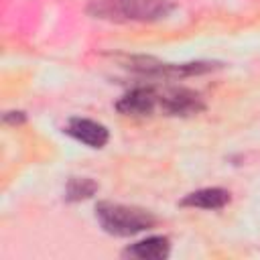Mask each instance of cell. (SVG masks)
I'll return each mask as SVG.
<instances>
[{
    "label": "cell",
    "instance_id": "obj_3",
    "mask_svg": "<svg viewBox=\"0 0 260 260\" xmlns=\"http://www.w3.org/2000/svg\"><path fill=\"white\" fill-rule=\"evenodd\" d=\"M158 104H160V95H158L154 89H150V87H136V89H132L130 93H126V95L116 104V108H118L122 114L146 116V114H150Z\"/></svg>",
    "mask_w": 260,
    "mask_h": 260
},
{
    "label": "cell",
    "instance_id": "obj_4",
    "mask_svg": "<svg viewBox=\"0 0 260 260\" xmlns=\"http://www.w3.org/2000/svg\"><path fill=\"white\" fill-rule=\"evenodd\" d=\"M65 132L69 136H73L75 140L91 146V148H102L108 142L106 126H102V124H98L93 120H87V118H73V120H69Z\"/></svg>",
    "mask_w": 260,
    "mask_h": 260
},
{
    "label": "cell",
    "instance_id": "obj_7",
    "mask_svg": "<svg viewBox=\"0 0 260 260\" xmlns=\"http://www.w3.org/2000/svg\"><path fill=\"white\" fill-rule=\"evenodd\" d=\"M95 191V183L89 179H73L67 187V199H85L89 195H93Z\"/></svg>",
    "mask_w": 260,
    "mask_h": 260
},
{
    "label": "cell",
    "instance_id": "obj_2",
    "mask_svg": "<svg viewBox=\"0 0 260 260\" xmlns=\"http://www.w3.org/2000/svg\"><path fill=\"white\" fill-rule=\"evenodd\" d=\"M173 6L167 0H110L100 4L98 14L110 18H132V20H152L165 16Z\"/></svg>",
    "mask_w": 260,
    "mask_h": 260
},
{
    "label": "cell",
    "instance_id": "obj_1",
    "mask_svg": "<svg viewBox=\"0 0 260 260\" xmlns=\"http://www.w3.org/2000/svg\"><path fill=\"white\" fill-rule=\"evenodd\" d=\"M95 215L102 228L114 236H134L156 223V219L144 209L128 207L120 203H108V201L95 207Z\"/></svg>",
    "mask_w": 260,
    "mask_h": 260
},
{
    "label": "cell",
    "instance_id": "obj_6",
    "mask_svg": "<svg viewBox=\"0 0 260 260\" xmlns=\"http://www.w3.org/2000/svg\"><path fill=\"white\" fill-rule=\"evenodd\" d=\"M230 201V193L225 189H217V187H209V189H199L195 193H189L181 205H189V207H201V209H221L225 203Z\"/></svg>",
    "mask_w": 260,
    "mask_h": 260
},
{
    "label": "cell",
    "instance_id": "obj_5",
    "mask_svg": "<svg viewBox=\"0 0 260 260\" xmlns=\"http://www.w3.org/2000/svg\"><path fill=\"white\" fill-rule=\"evenodd\" d=\"M169 240L162 236H152L146 238L142 242H136L134 246H130L124 254L130 258H138V260H162L169 256Z\"/></svg>",
    "mask_w": 260,
    "mask_h": 260
}]
</instances>
